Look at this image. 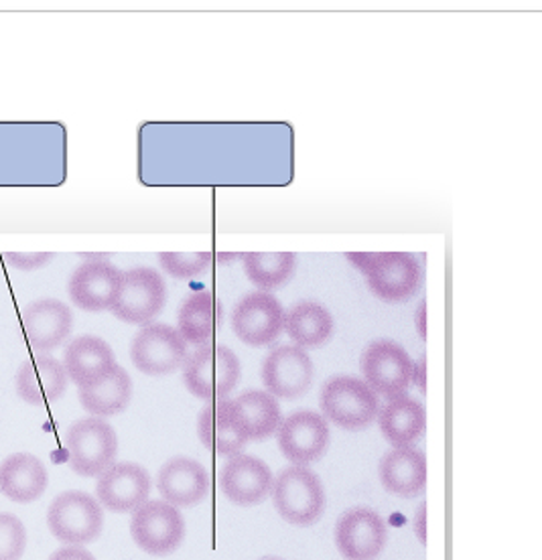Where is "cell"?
Masks as SVG:
<instances>
[{
    "mask_svg": "<svg viewBox=\"0 0 542 560\" xmlns=\"http://www.w3.org/2000/svg\"><path fill=\"white\" fill-rule=\"evenodd\" d=\"M66 447L71 471L82 477H96L116 459L118 436L106 420L85 417L71 424L66 434Z\"/></svg>",
    "mask_w": 542,
    "mask_h": 560,
    "instance_id": "obj_6",
    "label": "cell"
},
{
    "mask_svg": "<svg viewBox=\"0 0 542 560\" xmlns=\"http://www.w3.org/2000/svg\"><path fill=\"white\" fill-rule=\"evenodd\" d=\"M222 322V303L209 291H199L183 301L177 313L175 329L187 341V346L192 343L195 348H199L214 339Z\"/></svg>",
    "mask_w": 542,
    "mask_h": 560,
    "instance_id": "obj_25",
    "label": "cell"
},
{
    "mask_svg": "<svg viewBox=\"0 0 542 560\" xmlns=\"http://www.w3.org/2000/svg\"><path fill=\"white\" fill-rule=\"evenodd\" d=\"M168 284L159 270L135 267L123 270L120 289L112 305V315L130 325H149L163 311Z\"/></svg>",
    "mask_w": 542,
    "mask_h": 560,
    "instance_id": "obj_5",
    "label": "cell"
},
{
    "mask_svg": "<svg viewBox=\"0 0 542 560\" xmlns=\"http://www.w3.org/2000/svg\"><path fill=\"white\" fill-rule=\"evenodd\" d=\"M263 560H280V559H275V557H268V559H263Z\"/></svg>",
    "mask_w": 542,
    "mask_h": 560,
    "instance_id": "obj_39",
    "label": "cell"
},
{
    "mask_svg": "<svg viewBox=\"0 0 542 560\" xmlns=\"http://www.w3.org/2000/svg\"><path fill=\"white\" fill-rule=\"evenodd\" d=\"M73 313L59 299L43 296L23 308V331L31 350L37 353H49L59 348L70 337Z\"/></svg>",
    "mask_w": 542,
    "mask_h": 560,
    "instance_id": "obj_17",
    "label": "cell"
},
{
    "mask_svg": "<svg viewBox=\"0 0 542 560\" xmlns=\"http://www.w3.org/2000/svg\"><path fill=\"white\" fill-rule=\"evenodd\" d=\"M197 434L204 447L223 457L238 455L249 445V436L232 398H220L206 405L197 419Z\"/></svg>",
    "mask_w": 542,
    "mask_h": 560,
    "instance_id": "obj_18",
    "label": "cell"
},
{
    "mask_svg": "<svg viewBox=\"0 0 542 560\" xmlns=\"http://www.w3.org/2000/svg\"><path fill=\"white\" fill-rule=\"evenodd\" d=\"M123 270L114 267L111 260H84L71 272L68 282L70 301L88 313L111 311L120 289Z\"/></svg>",
    "mask_w": 542,
    "mask_h": 560,
    "instance_id": "obj_15",
    "label": "cell"
},
{
    "mask_svg": "<svg viewBox=\"0 0 542 560\" xmlns=\"http://www.w3.org/2000/svg\"><path fill=\"white\" fill-rule=\"evenodd\" d=\"M285 313L275 294L254 291L238 301L232 311V329L242 343L263 348L285 331Z\"/></svg>",
    "mask_w": 542,
    "mask_h": 560,
    "instance_id": "obj_11",
    "label": "cell"
},
{
    "mask_svg": "<svg viewBox=\"0 0 542 560\" xmlns=\"http://www.w3.org/2000/svg\"><path fill=\"white\" fill-rule=\"evenodd\" d=\"M285 331L297 348H320L334 336V317L318 301H301L285 313Z\"/></svg>",
    "mask_w": 542,
    "mask_h": 560,
    "instance_id": "obj_28",
    "label": "cell"
},
{
    "mask_svg": "<svg viewBox=\"0 0 542 560\" xmlns=\"http://www.w3.org/2000/svg\"><path fill=\"white\" fill-rule=\"evenodd\" d=\"M49 560H96L94 555L90 550H85L84 547H68L59 548L56 550Z\"/></svg>",
    "mask_w": 542,
    "mask_h": 560,
    "instance_id": "obj_34",
    "label": "cell"
},
{
    "mask_svg": "<svg viewBox=\"0 0 542 560\" xmlns=\"http://www.w3.org/2000/svg\"><path fill=\"white\" fill-rule=\"evenodd\" d=\"M157 488L168 504L187 505L199 504L209 491L208 469L201 463L189 457L169 459L157 476Z\"/></svg>",
    "mask_w": 542,
    "mask_h": 560,
    "instance_id": "obj_21",
    "label": "cell"
},
{
    "mask_svg": "<svg viewBox=\"0 0 542 560\" xmlns=\"http://www.w3.org/2000/svg\"><path fill=\"white\" fill-rule=\"evenodd\" d=\"M380 431L384 439L394 447H411L427 427V415L423 405L411 398L408 394H401L390 398L378 412Z\"/></svg>",
    "mask_w": 542,
    "mask_h": 560,
    "instance_id": "obj_26",
    "label": "cell"
},
{
    "mask_svg": "<svg viewBox=\"0 0 542 560\" xmlns=\"http://www.w3.org/2000/svg\"><path fill=\"white\" fill-rule=\"evenodd\" d=\"M273 502L280 518L292 526H311L325 512V491L320 477L303 465H291L273 479Z\"/></svg>",
    "mask_w": 542,
    "mask_h": 560,
    "instance_id": "obj_4",
    "label": "cell"
},
{
    "mask_svg": "<svg viewBox=\"0 0 542 560\" xmlns=\"http://www.w3.org/2000/svg\"><path fill=\"white\" fill-rule=\"evenodd\" d=\"M2 256L9 267L25 270V272L47 267L56 258L54 253H4Z\"/></svg>",
    "mask_w": 542,
    "mask_h": 560,
    "instance_id": "obj_33",
    "label": "cell"
},
{
    "mask_svg": "<svg viewBox=\"0 0 542 560\" xmlns=\"http://www.w3.org/2000/svg\"><path fill=\"white\" fill-rule=\"evenodd\" d=\"M335 545L346 560H376L387 547V524L368 508H351L335 524Z\"/></svg>",
    "mask_w": 542,
    "mask_h": 560,
    "instance_id": "obj_14",
    "label": "cell"
},
{
    "mask_svg": "<svg viewBox=\"0 0 542 560\" xmlns=\"http://www.w3.org/2000/svg\"><path fill=\"white\" fill-rule=\"evenodd\" d=\"M360 368L370 390L389 400L406 394L413 384L415 362L403 346L392 339L372 341L361 353Z\"/></svg>",
    "mask_w": 542,
    "mask_h": 560,
    "instance_id": "obj_9",
    "label": "cell"
},
{
    "mask_svg": "<svg viewBox=\"0 0 542 560\" xmlns=\"http://www.w3.org/2000/svg\"><path fill=\"white\" fill-rule=\"evenodd\" d=\"M313 362L303 348L277 346L266 353L261 378L266 393L280 400H295L305 394L313 382Z\"/></svg>",
    "mask_w": 542,
    "mask_h": 560,
    "instance_id": "obj_12",
    "label": "cell"
},
{
    "mask_svg": "<svg viewBox=\"0 0 542 560\" xmlns=\"http://www.w3.org/2000/svg\"><path fill=\"white\" fill-rule=\"evenodd\" d=\"M80 405L85 412L97 419L116 417L130 405L132 398V380L123 365H116L106 378L92 386L80 388Z\"/></svg>",
    "mask_w": 542,
    "mask_h": 560,
    "instance_id": "obj_27",
    "label": "cell"
},
{
    "mask_svg": "<svg viewBox=\"0 0 542 560\" xmlns=\"http://www.w3.org/2000/svg\"><path fill=\"white\" fill-rule=\"evenodd\" d=\"M238 380L240 360L234 351L220 343L199 346L183 364V382L187 390L206 402L226 398L237 388Z\"/></svg>",
    "mask_w": 542,
    "mask_h": 560,
    "instance_id": "obj_2",
    "label": "cell"
},
{
    "mask_svg": "<svg viewBox=\"0 0 542 560\" xmlns=\"http://www.w3.org/2000/svg\"><path fill=\"white\" fill-rule=\"evenodd\" d=\"M27 547V530L13 514H0V560H21Z\"/></svg>",
    "mask_w": 542,
    "mask_h": 560,
    "instance_id": "obj_32",
    "label": "cell"
},
{
    "mask_svg": "<svg viewBox=\"0 0 542 560\" xmlns=\"http://www.w3.org/2000/svg\"><path fill=\"white\" fill-rule=\"evenodd\" d=\"M244 272L258 291L270 293L285 287L297 268V256L292 253H244Z\"/></svg>",
    "mask_w": 542,
    "mask_h": 560,
    "instance_id": "obj_30",
    "label": "cell"
},
{
    "mask_svg": "<svg viewBox=\"0 0 542 560\" xmlns=\"http://www.w3.org/2000/svg\"><path fill=\"white\" fill-rule=\"evenodd\" d=\"M232 400H234L238 417L244 424L249 441H263L277 434L278 427L282 422V412L273 394L265 390H249Z\"/></svg>",
    "mask_w": 542,
    "mask_h": 560,
    "instance_id": "obj_29",
    "label": "cell"
},
{
    "mask_svg": "<svg viewBox=\"0 0 542 560\" xmlns=\"http://www.w3.org/2000/svg\"><path fill=\"white\" fill-rule=\"evenodd\" d=\"M68 374L64 364L47 355L37 353L16 370L14 388L21 400L33 407L57 402L68 390Z\"/></svg>",
    "mask_w": 542,
    "mask_h": 560,
    "instance_id": "obj_20",
    "label": "cell"
},
{
    "mask_svg": "<svg viewBox=\"0 0 542 560\" xmlns=\"http://www.w3.org/2000/svg\"><path fill=\"white\" fill-rule=\"evenodd\" d=\"M415 534L418 542L427 547V504L418 505L417 516H415Z\"/></svg>",
    "mask_w": 542,
    "mask_h": 560,
    "instance_id": "obj_35",
    "label": "cell"
},
{
    "mask_svg": "<svg viewBox=\"0 0 542 560\" xmlns=\"http://www.w3.org/2000/svg\"><path fill=\"white\" fill-rule=\"evenodd\" d=\"M47 526L59 542L82 547L102 533L104 512L97 500L84 491H66L49 505Z\"/></svg>",
    "mask_w": 542,
    "mask_h": 560,
    "instance_id": "obj_7",
    "label": "cell"
},
{
    "mask_svg": "<svg viewBox=\"0 0 542 560\" xmlns=\"http://www.w3.org/2000/svg\"><path fill=\"white\" fill-rule=\"evenodd\" d=\"M330 424L313 410H299L282 419L277 431V443L285 459L292 465H309L320 459L330 447Z\"/></svg>",
    "mask_w": 542,
    "mask_h": 560,
    "instance_id": "obj_13",
    "label": "cell"
},
{
    "mask_svg": "<svg viewBox=\"0 0 542 560\" xmlns=\"http://www.w3.org/2000/svg\"><path fill=\"white\" fill-rule=\"evenodd\" d=\"M218 262H234V260H242V254L240 253H222L216 256Z\"/></svg>",
    "mask_w": 542,
    "mask_h": 560,
    "instance_id": "obj_38",
    "label": "cell"
},
{
    "mask_svg": "<svg viewBox=\"0 0 542 560\" xmlns=\"http://www.w3.org/2000/svg\"><path fill=\"white\" fill-rule=\"evenodd\" d=\"M321 417L346 431L370 427L380 412V400L366 382L354 376L330 378L320 393Z\"/></svg>",
    "mask_w": 542,
    "mask_h": 560,
    "instance_id": "obj_3",
    "label": "cell"
},
{
    "mask_svg": "<svg viewBox=\"0 0 542 560\" xmlns=\"http://www.w3.org/2000/svg\"><path fill=\"white\" fill-rule=\"evenodd\" d=\"M413 384H417L418 390L427 393V358H420L413 368Z\"/></svg>",
    "mask_w": 542,
    "mask_h": 560,
    "instance_id": "obj_36",
    "label": "cell"
},
{
    "mask_svg": "<svg viewBox=\"0 0 542 560\" xmlns=\"http://www.w3.org/2000/svg\"><path fill=\"white\" fill-rule=\"evenodd\" d=\"M189 358L187 341L165 323L142 325L130 341V360L147 376H168L183 368Z\"/></svg>",
    "mask_w": 542,
    "mask_h": 560,
    "instance_id": "obj_8",
    "label": "cell"
},
{
    "mask_svg": "<svg viewBox=\"0 0 542 560\" xmlns=\"http://www.w3.org/2000/svg\"><path fill=\"white\" fill-rule=\"evenodd\" d=\"M130 536L140 550L153 557H165L181 547L185 520L175 505L163 500H147L132 512Z\"/></svg>",
    "mask_w": 542,
    "mask_h": 560,
    "instance_id": "obj_10",
    "label": "cell"
},
{
    "mask_svg": "<svg viewBox=\"0 0 542 560\" xmlns=\"http://www.w3.org/2000/svg\"><path fill=\"white\" fill-rule=\"evenodd\" d=\"M273 479L275 477L265 462L238 453L220 469V490L232 504H261L270 495Z\"/></svg>",
    "mask_w": 542,
    "mask_h": 560,
    "instance_id": "obj_19",
    "label": "cell"
},
{
    "mask_svg": "<svg viewBox=\"0 0 542 560\" xmlns=\"http://www.w3.org/2000/svg\"><path fill=\"white\" fill-rule=\"evenodd\" d=\"M348 260L366 275L370 291L384 303L408 301L423 282V268L413 254L354 253Z\"/></svg>",
    "mask_w": 542,
    "mask_h": 560,
    "instance_id": "obj_1",
    "label": "cell"
},
{
    "mask_svg": "<svg viewBox=\"0 0 542 560\" xmlns=\"http://www.w3.org/2000/svg\"><path fill=\"white\" fill-rule=\"evenodd\" d=\"M380 481L399 498H415L427 486V459L417 447H394L382 457Z\"/></svg>",
    "mask_w": 542,
    "mask_h": 560,
    "instance_id": "obj_23",
    "label": "cell"
},
{
    "mask_svg": "<svg viewBox=\"0 0 542 560\" xmlns=\"http://www.w3.org/2000/svg\"><path fill=\"white\" fill-rule=\"evenodd\" d=\"M415 325L420 339H427V301L418 303L417 313H415Z\"/></svg>",
    "mask_w": 542,
    "mask_h": 560,
    "instance_id": "obj_37",
    "label": "cell"
},
{
    "mask_svg": "<svg viewBox=\"0 0 542 560\" xmlns=\"http://www.w3.org/2000/svg\"><path fill=\"white\" fill-rule=\"evenodd\" d=\"M211 253H161L159 265L173 279H195L211 265Z\"/></svg>",
    "mask_w": 542,
    "mask_h": 560,
    "instance_id": "obj_31",
    "label": "cell"
},
{
    "mask_svg": "<svg viewBox=\"0 0 542 560\" xmlns=\"http://www.w3.org/2000/svg\"><path fill=\"white\" fill-rule=\"evenodd\" d=\"M47 490V469L31 453H13L0 463V493L16 504H31Z\"/></svg>",
    "mask_w": 542,
    "mask_h": 560,
    "instance_id": "obj_24",
    "label": "cell"
},
{
    "mask_svg": "<svg viewBox=\"0 0 542 560\" xmlns=\"http://www.w3.org/2000/svg\"><path fill=\"white\" fill-rule=\"evenodd\" d=\"M61 364L66 368L68 378L78 388L92 386L100 380L106 378L118 365L108 341L97 336L76 337L64 351Z\"/></svg>",
    "mask_w": 542,
    "mask_h": 560,
    "instance_id": "obj_22",
    "label": "cell"
},
{
    "mask_svg": "<svg viewBox=\"0 0 542 560\" xmlns=\"http://www.w3.org/2000/svg\"><path fill=\"white\" fill-rule=\"evenodd\" d=\"M97 504L116 514L135 512L151 495V477L137 463H112L97 476Z\"/></svg>",
    "mask_w": 542,
    "mask_h": 560,
    "instance_id": "obj_16",
    "label": "cell"
}]
</instances>
